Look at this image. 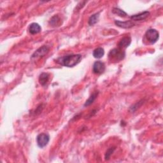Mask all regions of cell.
<instances>
[{
    "instance_id": "cell-1",
    "label": "cell",
    "mask_w": 163,
    "mask_h": 163,
    "mask_svg": "<svg viewBox=\"0 0 163 163\" xmlns=\"http://www.w3.org/2000/svg\"><path fill=\"white\" fill-rule=\"evenodd\" d=\"M81 60L82 56L80 54H71L58 58L56 62L62 66L71 68L78 65Z\"/></svg>"
},
{
    "instance_id": "cell-2",
    "label": "cell",
    "mask_w": 163,
    "mask_h": 163,
    "mask_svg": "<svg viewBox=\"0 0 163 163\" xmlns=\"http://www.w3.org/2000/svg\"><path fill=\"white\" fill-rule=\"evenodd\" d=\"M125 52L122 50L120 49H113L110 50L108 54V57L112 61H119L122 60L125 57Z\"/></svg>"
},
{
    "instance_id": "cell-3",
    "label": "cell",
    "mask_w": 163,
    "mask_h": 163,
    "mask_svg": "<svg viewBox=\"0 0 163 163\" xmlns=\"http://www.w3.org/2000/svg\"><path fill=\"white\" fill-rule=\"evenodd\" d=\"M145 36L150 43H155L159 39V33L156 29H150L146 31Z\"/></svg>"
},
{
    "instance_id": "cell-4",
    "label": "cell",
    "mask_w": 163,
    "mask_h": 163,
    "mask_svg": "<svg viewBox=\"0 0 163 163\" xmlns=\"http://www.w3.org/2000/svg\"><path fill=\"white\" fill-rule=\"evenodd\" d=\"M50 141V136L46 133H41L36 137V142L38 146L40 148H43L47 145Z\"/></svg>"
},
{
    "instance_id": "cell-5",
    "label": "cell",
    "mask_w": 163,
    "mask_h": 163,
    "mask_svg": "<svg viewBox=\"0 0 163 163\" xmlns=\"http://www.w3.org/2000/svg\"><path fill=\"white\" fill-rule=\"evenodd\" d=\"M49 49H50V48L48 46L43 45L42 46V47L39 48L34 52V54L31 56V58L32 59H38V58H40V57H42L45 55V54H46L49 52Z\"/></svg>"
},
{
    "instance_id": "cell-6",
    "label": "cell",
    "mask_w": 163,
    "mask_h": 163,
    "mask_svg": "<svg viewBox=\"0 0 163 163\" xmlns=\"http://www.w3.org/2000/svg\"><path fill=\"white\" fill-rule=\"evenodd\" d=\"M105 71V65L103 62L98 61H96L93 65L92 72L94 73L97 75H100L104 73Z\"/></svg>"
},
{
    "instance_id": "cell-7",
    "label": "cell",
    "mask_w": 163,
    "mask_h": 163,
    "mask_svg": "<svg viewBox=\"0 0 163 163\" xmlns=\"http://www.w3.org/2000/svg\"><path fill=\"white\" fill-rule=\"evenodd\" d=\"M115 24L118 27H120L124 29H129L131 28H133L135 26L134 23L131 20L125 21V22H122L120 20H115Z\"/></svg>"
},
{
    "instance_id": "cell-8",
    "label": "cell",
    "mask_w": 163,
    "mask_h": 163,
    "mask_svg": "<svg viewBox=\"0 0 163 163\" xmlns=\"http://www.w3.org/2000/svg\"><path fill=\"white\" fill-rule=\"evenodd\" d=\"M149 15H150V13L149 12L145 11V12H143L142 13L133 15V16L131 17V19L133 20H135V21L143 20L145 19L146 18L148 17L149 16Z\"/></svg>"
},
{
    "instance_id": "cell-9",
    "label": "cell",
    "mask_w": 163,
    "mask_h": 163,
    "mask_svg": "<svg viewBox=\"0 0 163 163\" xmlns=\"http://www.w3.org/2000/svg\"><path fill=\"white\" fill-rule=\"evenodd\" d=\"M42 28L38 23H32L29 28V31L31 35H36L41 32Z\"/></svg>"
},
{
    "instance_id": "cell-10",
    "label": "cell",
    "mask_w": 163,
    "mask_h": 163,
    "mask_svg": "<svg viewBox=\"0 0 163 163\" xmlns=\"http://www.w3.org/2000/svg\"><path fill=\"white\" fill-rule=\"evenodd\" d=\"M131 43V39L129 36L124 37L122 39H121V40L119 43V48L120 49L127 48L130 45Z\"/></svg>"
},
{
    "instance_id": "cell-11",
    "label": "cell",
    "mask_w": 163,
    "mask_h": 163,
    "mask_svg": "<svg viewBox=\"0 0 163 163\" xmlns=\"http://www.w3.org/2000/svg\"><path fill=\"white\" fill-rule=\"evenodd\" d=\"M49 24L54 27L59 26L62 24V21L58 15H54V17H52L50 19L49 21Z\"/></svg>"
},
{
    "instance_id": "cell-12",
    "label": "cell",
    "mask_w": 163,
    "mask_h": 163,
    "mask_svg": "<svg viewBox=\"0 0 163 163\" xmlns=\"http://www.w3.org/2000/svg\"><path fill=\"white\" fill-rule=\"evenodd\" d=\"M105 54V50L102 47H98L93 51V56L96 59H100L103 57Z\"/></svg>"
},
{
    "instance_id": "cell-13",
    "label": "cell",
    "mask_w": 163,
    "mask_h": 163,
    "mask_svg": "<svg viewBox=\"0 0 163 163\" xmlns=\"http://www.w3.org/2000/svg\"><path fill=\"white\" fill-rule=\"evenodd\" d=\"M49 79V74L47 73H42L39 76V82L41 85H45L47 83Z\"/></svg>"
},
{
    "instance_id": "cell-14",
    "label": "cell",
    "mask_w": 163,
    "mask_h": 163,
    "mask_svg": "<svg viewBox=\"0 0 163 163\" xmlns=\"http://www.w3.org/2000/svg\"><path fill=\"white\" fill-rule=\"evenodd\" d=\"M99 13H97L92 15V16H91L89 17L88 23L90 26H93V25H94L95 24H96L98 20H99Z\"/></svg>"
},
{
    "instance_id": "cell-15",
    "label": "cell",
    "mask_w": 163,
    "mask_h": 163,
    "mask_svg": "<svg viewBox=\"0 0 163 163\" xmlns=\"http://www.w3.org/2000/svg\"><path fill=\"white\" fill-rule=\"evenodd\" d=\"M98 91L93 93V94L89 97V98L86 101V102H85V103L84 104V106H88L91 105L93 102H94L95 99H96V98L98 96Z\"/></svg>"
},
{
    "instance_id": "cell-16",
    "label": "cell",
    "mask_w": 163,
    "mask_h": 163,
    "mask_svg": "<svg viewBox=\"0 0 163 163\" xmlns=\"http://www.w3.org/2000/svg\"><path fill=\"white\" fill-rule=\"evenodd\" d=\"M112 12L122 17H125L127 16V13L125 12L122 10L120 9H118V8H113L112 10Z\"/></svg>"
},
{
    "instance_id": "cell-17",
    "label": "cell",
    "mask_w": 163,
    "mask_h": 163,
    "mask_svg": "<svg viewBox=\"0 0 163 163\" xmlns=\"http://www.w3.org/2000/svg\"><path fill=\"white\" fill-rule=\"evenodd\" d=\"M115 150V147H111V148H110L109 149H108L106 154H105V159L106 160H108L110 159V156H111V155L113 153L114 150Z\"/></svg>"
}]
</instances>
